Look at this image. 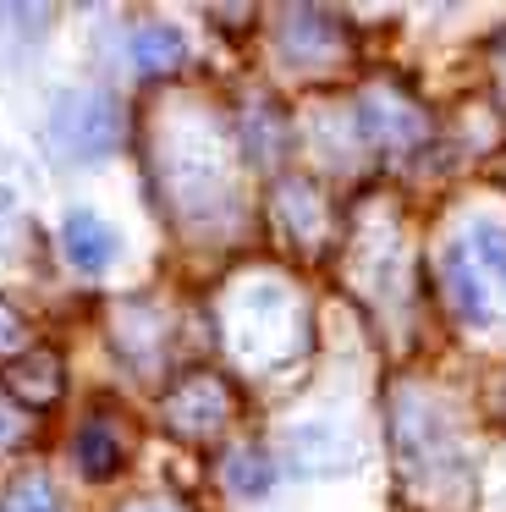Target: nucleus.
<instances>
[{
	"instance_id": "6e6552de",
	"label": "nucleus",
	"mask_w": 506,
	"mask_h": 512,
	"mask_svg": "<svg viewBox=\"0 0 506 512\" xmlns=\"http://www.w3.org/2000/svg\"><path fill=\"white\" fill-rule=\"evenodd\" d=\"M143 512H149V507H143Z\"/></svg>"
},
{
	"instance_id": "423d86ee",
	"label": "nucleus",
	"mask_w": 506,
	"mask_h": 512,
	"mask_svg": "<svg viewBox=\"0 0 506 512\" xmlns=\"http://www.w3.org/2000/svg\"><path fill=\"white\" fill-rule=\"evenodd\" d=\"M231 485L248 490V496H259V490L270 485V474H259V457H253V452H242V457H237V468H231Z\"/></svg>"
},
{
	"instance_id": "0eeeda50",
	"label": "nucleus",
	"mask_w": 506,
	"mask_h": 512,
	"mask_svg": "<svg viewBox=\"0 0 506 512\" xmlns=\"http://www.w3.org/2000/svg\"><path fill=\"white\" fill-rule=\"evenodd\" d=\"M11 441H17V413L0 402V446H11Z\"/></svg>"
},
{
	"instance_id": "7ed1b4c3",
	"label": "nucleus",
	"mask_w": 506,
	"mask_h": 512,
	"mask_svg": "<svg viewBox=\"0 0 506 512\" xmlns=\"http://www.w3.org/2000/svg\"><path fill=\"white\" fill-rule=\"evenodd\" d=\"M132 61H138L149 78H160V72H171L176 61H182V34H176V28H138V34H132Z\"/></svg>"
},
{
	"instance_id": "f257e3e1",
	"label": "nucleus",
	"mask_w": 506,
	"mask_h": 512,
	"mask_svg": "<svg viewBox=\"0 0 506 512\" xmlns=\"http://www.w3.org/2000/svg\"><path fill=\"white\" fill-rule=\"evenodd\" d=\"M50 133L66 155L77 160H99L121 144V116H116V100L94 89H72L55 100V116H50Z\"/></svg>"
},
{
	"instance_id": "f03ea898",
	"label": "nucleus",
	"mask_w": 506,
	"mask_h": 512,
	"mask_svg": "<svg viewBox=\"0 0 506 512\" xmlns=\"http://www.w3.org/2000/svg\"><path fill=\"white\" fill-rule=\"evenodd\" d=\"M61 248H66V259H72L77 270H88V276H99L105 265H116V248H121V237L110 232V226L99 221L94 210H72V215H66V226H61Z\"/></svg>"
},
{
	"instance_id": "20e7f679",
	"label": "nucleus",
	"mask_w": 506,
	"mask_h": 512,
	"mask_svg": "<svg viewBox=\"0 0 506 512\" xmlns=\"http://www.w3.org/2000/svg\"><path fill=\"white\" fill-rule=\"evenodd\" d=\"M77 463H83L88 479H110L121 468V446L105 435V424H88V430L77 435Z\"/></svg>"
},
{
	"instance_id": "39448f33",
	"label": "nucleus",
	"mask_w": 506,
	"mask_h": 512,
	"mask_svg": "<svg viewBox=\"0 0 506 512\" xmlns=\"http://www.w3.org/2000/svg\"><path fill=\"white\" fill-rule=\"evenodd\" d=\"M0 512H66L61 507V496L50 490V479H39V474H22L17 485L0 496Z\"/></svg>"
}]
</instances>
